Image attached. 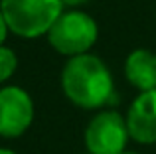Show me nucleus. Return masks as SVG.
I'll return each instance as SVG.
<instances>
[{"label": "nucleus", "mask_w": 156, "mask_h": 154, "mask_svg": "<svg viewBox=\"0 0 156 154\" xmlns=\"http://www.w3.org/2000/svg\"><path fill=\"white\" fill-rule=\"evenodd\" d=\"M63 91L75 105L97 109L113 99V79L107 65L95 55L81 54L71 58L61 73Z\"/></svg>", "instance_id": "f257e3e1"}, {"label": "nucleus", "mask_w": 156, "mask_h": 154, "mask_svg": "<svg viewBox=\"0 0 156 154\" xmlns=\"http://www.w3.org/2000/svg\"><path fill=\"white\" fill-rule=\"evenodd\" d=\"M61 6V0H2V14L8 30L22 38H38L50 32Z\"/></svg>", "instance_id": "f03ea898"}, {"label": "nucleus", "mask_w": 156, "mask_h": 154, "mask_svg": "<svg viewBox=\"0 0 156 154\" xmlns=\"http://www.w3.org/2000/svg\"><path fill=\"white\" fill-rule=\"evenodd\" d=\"M50 44L63 55H81L95 44L97 24L83 12H63L50 28Z\"/></svg>", "instance_id": "7ed1b4c3"}, {"label": "nucleus", "mask_w": 156, "mask_h": 154, "mask_svg": "<svg viewBox=\"0 0 156 154\" xmlns=\"http://www.w3.org/2000/svg\"><path fill=\"white\" fill-rule=\"evenodd\" d=\"M129 136L125 119L115 111H103L89 123L85 142L91 154H122Z\"/></svg>", "instance_id": "20e7f679"}, {"label": "nucleus", "mask_w": 156, "mask_h": 154, "mask_svg": "<svg viewBox=\"0 0 156 154\" xmlns=\"http://www.w3.org/2000/svg\"><path fill=\"white\" fill-rule=\"evenodd\" d=\"M32 119L34 105L24 89L6 87L0 91V136H20L32 124Z\"/></svg>", "instance_id": "39448f33"}, {"label": "nucleus", "mask_w": 156, "mask_h": 154, "mask_svg": "<svg viewBox=\"0 0 156 154\" xmlns=\"http://www.w3.org/2000/svg\"><path fill=\"white\" fill-rule=\"evenodd\" d=\"M126 127L136 142H156V89L140 93L134 99L126 117Z\"/></svg>", "instance_id": "423d86ee"}, {"label": "nucleus", "mask_w": 156, "mask_h": 154, "mask_svg": "<svg viewBox=\"0 0 156 154\" xmlns=\"http://www.w3.org/2000/svg\"><path fill=\"white\" fill-rule=\"evenodd\" d=\"M126 79L136 89L152 91L156 89V55L146 50H136L129 55L125 65Z\"/></svg>", "instance_id": "0eeeda50"}, {"label": "nucleus", "mask_w": 156, "mask_h": 154, "mask_svg": "<svg viewBox=\"0 0 156 154\" xmlns=\"http://www.w3.org/2000/svg\"><path fill=\"white\" fill-rule=\"evenodd\" d=\"M16 65H18V59H16V54L8 47L0 46V83L6 81L8 77L16 71Z\"/></svg>", "instance_id": "6e6552de"}, {"label": "nucleus", "mask_w": 156, "mask_h": 154, "mask_svg": "<svg viewBox=\"0 0 156 154\" xmlns=\"http://www.w3.org/2000/svg\"><path fill=\"white\" fill-rule=\"evenodd\" d=\"M6 30H8V24H6V20H4L2 10H0V44L4 42V38H6Z\"/></svg>", "instance_id": "1a4fd4ad"}, {"label": "nucleus", "mask_w": 156, "mask_h": 154, "mask_svg": "<svg viewBox=\"0 0 156 154\" xmlns=\"http://www.w3.org/2000/svg\"><path fill=\"white\" fill-rule=\"evenodd\" d=\"M81 2H85V0H61V4H67V6H77Z\"/></svg>", "instance_id": "9d476101"}, {"label": "nucleus", "mask_w": 156, "mask_h": 154, "mask_svg": "<svg viewBox=\"0 0 156 154\" xmlns=\"http://www.w3.org/2000/svg\"><path fill=\"white\" fill-rule=\"evenodd\" d=\"M0 154H16V152H12V150H6V148H0Z\"/></svg>", "instance_id": "9b49d317"}, {"label": "nucleus", "mask_w": 156, "mask_h": 154, "mask_svg": "<svg viewBox=\"0 0 156 154\" xmlns=\"http://www.w3.org/2000/svg\"><path fill=\"white\" fill-rule=\"evenodd\" d=\"M122 154H134V152H122Z\"/></svg>", "instance_id": "f8f14e48"}, {"label": "nucleus", "mask_w": 156, "mask_h": 154, "mask_svg": "<svg viewBox=\"0 0 156 154\" xmlns=\"http://www.w3.org/2000/svg\"><path fill=\"white\" fill-rule=\"evenodd\" d=\"M89 154H91V152H89Z\"/></svg>", "instance_id": "ddd939ff"}]
</instances>
